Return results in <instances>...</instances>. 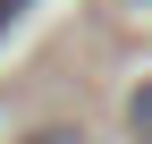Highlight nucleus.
Returning <instances> with one entry per match:
<instances>
[{
	"label": "nucleus",
	"instance_id": "nucleus-1",
	"mask_svg": "<svg viewBox=\"0 0 152 144\" xmlns=\"http://www.w3.org/2000/svg\"><path fill=\"white\" fill-rule=\"evenodd\" d=\"M127 136H135V144H152V76L127 93Z\"/></svg>",
	"mask_w": 152,
	"mask_h": 144
},
{
	"label": "nucleus",
	"instance_id": "nucleus-2",
	"mask_svg": "<svg viewBox=\"0 0 152 144\" xmlns=\"http://www.w3.org/2000/svg\"><path fill=\"white\" fill-rule=\"evenodd\" d=\"M17 144H85V127H59V119H51V127H26Z\"/></svg>",
	"mask_w": 152,
	"mask_h": 144
},
{
	"label": "nucleus",
	"instance_id": "nucleus-3",
	"mask_svg": "<svg viewBox=\"0 0 152 144\" xmlns=\"http://www.w3.org/2000/svg\"><path fill=\"white\" fill-rule=\"evenodd\" d=\"M17 17H26V0H0V34H9V26H17Z\"/></svg>",
	"mask_w": 152,
	"mask_h": 144
},
{
	"label": "nucleus",
	"instance_id": "nucleus-4",
	"mask_svg": "<svg viewBox=\"0 0 152 144\" xmlns=\"http://www.w3.org/2000/svg\"><path fill=\"white\" fill-rule=\"evenodd\" d=\"M127 9H135V17H152V0H127Z\"/></svg>",
	"mask_w": 152,
	"mask_h": 144
}]
</instances>
